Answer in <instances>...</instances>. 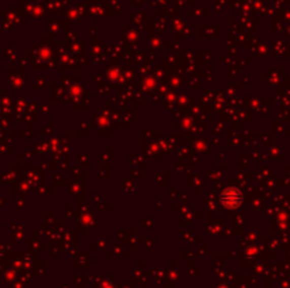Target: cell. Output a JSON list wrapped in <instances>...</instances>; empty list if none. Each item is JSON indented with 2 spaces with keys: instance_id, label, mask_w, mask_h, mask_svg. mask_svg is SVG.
I'll use <instances>...</instances> for the list:
<instances>
[{
  "instance_id": "1",
  "label": "cell",
  "mask_w": 290,
  "mask_h": 288,
  "mask_svg": "<svg viewBox=\"0 0 290 288\" xmlns=\"http://www.w3.org/2000/svg\"><path fill=\"white\" fill-rule=\"evenodd\" d=\"M242 194L237 190V188H228L227 191H224L222 194H221V198H219V201L221 203L227 206V208H238L241 203H242Z\"/></svg>"
}]
</instances>
